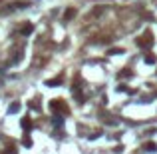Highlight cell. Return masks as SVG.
<instances>
[{"label":"cell","mask_w":157,"mask_h":154,"mask_svg":"<svg viewBox=\"0 0 157 154\" xmlns=\"http://www.w3.org/2000/svg\"><path fill=\"white\" fill-rule=\"evenodd\" d=\"M20 110V104H12V106H10V112H18Z\"/></svg>","instance_id":"obj_8"},{"label":"cell","mask_w":157,"mask_h":154,"mask_svg":"<svg viewBox=\"0 0 157 154\" xmlns=\"http://www.w3.org/2000/svg\"><path fill=\"white\" fill-rule=\"evenodd\" d=\"M145 62H147V64H155V56H153V54H147V56H145Z\"/></svg>","instance_id":"obj_5"},{"label":"cell","mask_w":157,"mask_h":154,"mask_svg":"<svg viewBox=\"0 0 157 154\" xmlns=\"http://www.w3.org/2000/svg\"><path fill=\"white\" fill-rule=\"evenodd\" d=\"M60 82H62V80H60V78H56V80H48L46 84H48V86H56V84H60Z\"/></svg>","instance_id":"obj_7"},{"label":"cell","mask_w":157,"mask_h":154,"mask_svg":"<svg viewBox=\"0 0 157 154\" xmlns=\"http://www.w3.org/2000/svg\"><path fill=\"white\" fill-rule=\"evenodd\" d=\"M145 148H147V150H149V152H155V142H147V144H145Z\"/></svg>","instance_id":"obj_6"},{"label":"cell","mask_w":157,"mask_h":154,"mask_svg":"<svg viewBox=\"0 0 157 154\" xmlns=\"http://www.w3.org/2000/svg\"><path fill=\"white\" fill-rule=\"evenodd\" d=\"M74 16H76V10L70 8V10H66V12H64V20H70V18H74Z\"/></svg>","instance_id":"obj_2"},{"label":"cell","mask_w":157,"mask_h":154,"mask_svg":"<svg viewBox=\"0 0 157 154\" xmlns=\"http://www.w3.org/2000/svg\"><path fill=\"white\" fill-rule=\"evenodd\" d=\"M32 30H34L32 24H26V26L22 28V34H26V36H28V34H32Z\"/></svg>","instance_id":"obj_3"},{"label":"cell","mask_w":157,"mask_h":154,"mask_svg":"<svg viewBox=\"0 0 157 154\" xmlns=\"http://www.w3.org/2000/svg\"><path fill=\"white\" fill-rule=\"evenodd\" d=\"M139 46H151V34L147 32L145 36H141V40H137Z\"/></svg>","instance_id":"obj_1"},{"label":"cell","mask_w":157,"mask_h":154,"mask_svg":"<svg viewBox=\"0 0 157 154\" xmlns=\"http://www.w3.org/2000/svg\"><path fill=\"white\" fill-rule=\"evenodd\" d=\"M30 126H32V122L28 120V118H24V120H22V128H24V130H30Z\"/></svg>","instance_id":"obj_4"}]
</instances>
